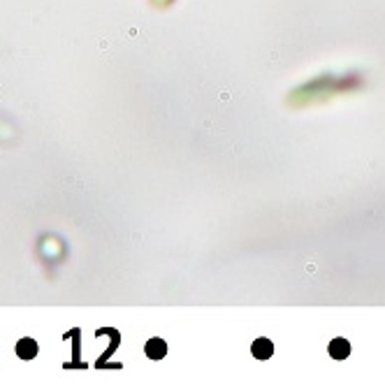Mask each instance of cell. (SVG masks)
<instances>
[{
  "label": "cell",
  "mask_w": 385,
  "mask_h": 385,
  "mask_svg": "<svg viewBox=\"0 0 385 385\" xmlns=\"http://www.w3.org/2000/svg\"><path fill=\"white\" fill-rule=\"evenodd\" d=\"M16 355L23 360L35 358L37 355V344H35L33 339H21L19 344H16Z\"/></svg>",
  "instance_id": "cell-1"
},
{
  "label": "cell",
  "mask_w": 385,
  "mask_h": 385,
  "mask_svg": "<svg viewBox=\"0 0 385 385\" xmlns=\"http://www.w3.org/2000/svg\"><path fill=\"white\" fill-rule=\"evenodd\" d=\"M253 355H256V358H260V360L269 358V355H271V344L267 341V339H257L256 344H253Z\"/></svg>",
  "instance_id": "cell-2"
},
{
  "label": "cell",
  "mask_w": 385,
  "mask_h": 385,
  "mask_svg": "<svg viewBox=\"0 0 385 385\" xmlns=\"http://www.w3.org/2000/svg\"><path fill=\"white\" fill-rule=\"evenodd\" d=\"M348 351H351V348H348V344H346L344 339H337V341H332V344H330V353L337 360L346 358V355H348Z\"/></svg>",
  "instance_id": "cell-3"
}]
</instances>
